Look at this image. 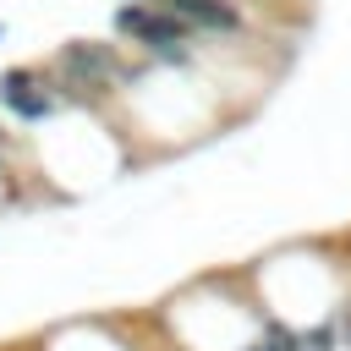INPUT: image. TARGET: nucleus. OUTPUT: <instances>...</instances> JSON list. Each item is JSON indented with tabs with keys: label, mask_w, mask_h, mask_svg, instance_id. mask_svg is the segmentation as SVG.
Segmentation results:
<instances>
[{
	"label": "nucleus",
	"mask_w": 351,
	"mask_h": 351,
	"mask_svg": "<svg viewBox=\"0 0 351 351\" xmlns=\"http://www.w3.org/2000/svg\"><path fill=\"white\" fill-rule=\"evenodd\" d=\"M44 71L60 82V93H66L71 104H110V99L126 88L132 60H126L121 44H104V38H71V44H60V49L49 55Z\"/></svg>",
	"instance_id": "nucleus-1"
},
{
	"label": "nucleus",
	"mask_w": 351,
	"mask_h": 351,
	"mask_svg": "<svg viewBox=\"0 0 351 351\" xmlns=\"http://www.w3.org/2000/svg\"><path fill=\"white\" fill-rule=\"evenodd\" d=\"M66 104H71V99L60 93V82H55L44 66H11V71H0V110H5L11 121L38 126V121L60 115Z\"/></svg>",
	"instance_id": "nucleus-2"
},
{
	"label": "nucleus",
	"mask_w": 351,
	"mask_h": 351,
	"mask_svg": "<svg viewBox=\"0 0 351 351\" xmlns=\"http://www.w3.org/2000/svg\"><path fill=\"white\" fill-rule=\"evenodd\" d=\"M197 44H241L252 33L247 0H159Z\"/></svg>",
	"instance_id": "nucleus-3"
}]
</instances>
